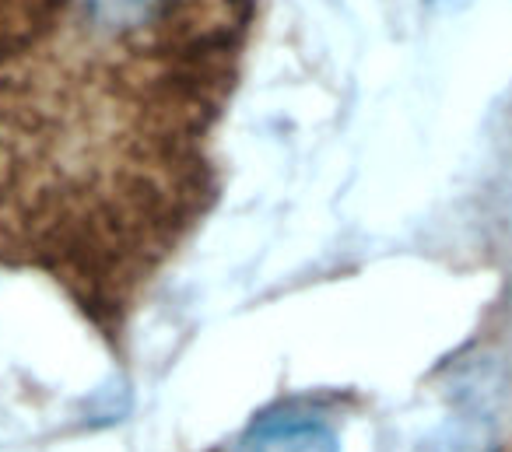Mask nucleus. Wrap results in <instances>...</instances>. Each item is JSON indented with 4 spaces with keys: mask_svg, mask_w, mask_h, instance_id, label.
Listing matches in <instances>:
<instances>
[{
    "mask_svg": "<svg viewBox=\"0 0 512 452\" xmlns=\"http://www.w3.org/2000/svg\"><path fill=\"white\" fill-rule=\"evenodd\" d=\"M253 18L256 0H71L0 71V263L120 333L218 197L211 137Z\"/></svg>",
    "mask_w": 512,
    "mask_h": 452,
    "instance_id": "obj_1",
    "label": "nucleus"
},
{
    "mask_svg": "<svg viewBox=\"0 0 512 452\" xmlns=\"http://www.w3.org/2000/svg\"><path fill=\"white\" fill-rule=\"evenodd\" d=\"M71 0H0V71L50 39Z\"/></svg>",
    "mask_w": 512,
    "mask_h": 452,
    "instance_id": "obj_2",
    "label": "nucleus"
},
{
    "mask_svg": "<svg viewBox=\"0 0 512 452\" xmlns=\"http://www.w3.org/2000/svg\"><path fill=\"white\" fill-rule=\"evenodd\" d=\"M239 452H337V438L316 417H271L249 431Z\"/></svg>",
    "mask_w": 512,
    "mask_h": 452,
    "instance_id": "obj_3",
    "label": "nucleus"
}]
</instances>
